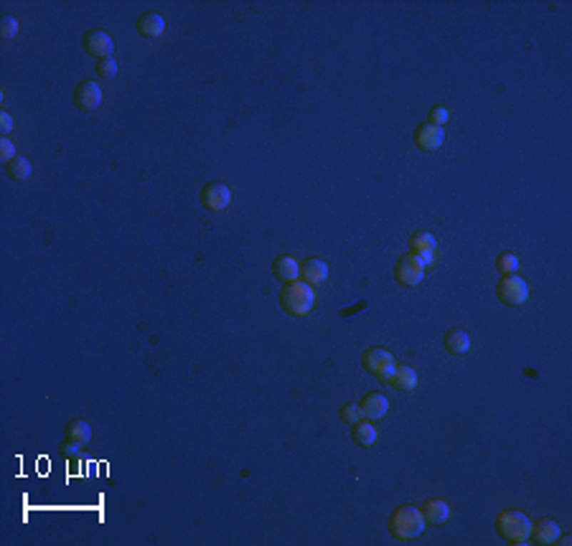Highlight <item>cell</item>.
Masks as SVG:
<instances>
[{
	"mask_svg": "<svg viewBox=\"0 0 572 546\" xmlns=\"http://www.w3.org/2000/svg\"><path fill=\"white\" fill-rule=\"evenodd\" d=\"M280 305L287 315L292 318H305L315 308V287L303 282V279H292L285 282L280 290Z\"/></svg>",
	"mask_w": 572,
	"mask_h": 546,
	"instance_id": "6da1fadb",
	"label": "cell"
},
{
	"mask_svg": "<svg viewBox=\"0 0 572 546\" xmlns=\"http://www.w3.org/2000/svg\"><path fill=\"white\" fill-rule=\"evenodd\" d=\"M427 521L415 505H399L389 516V534L397 541H412L425 531Z\"/></svg>",
	"mask_w": 572,
	"mask_h": 546,
	"instance_id": "7a4b0ae2",
	"label": "cell"
},
{
	"mask_svg": "<svg viewBox=\"0 0 572 546\" xmlns=\"http://www.w3.org/2000/svg\"><path fill=\"white\" fill-rule=\"evenodd\" d=\"M496 531L506 544H529L531 536V518L519 508H506L496 516Z\"/></svg>",
	"mask_w": 572,
	"mask_h": 546,
	"instance_id": "3957f363",
	"label": "cell"
},
{
	"mask_svg": "<svg viewBox=\"0 0 572 546\" xmlns=\"http://www.w3.org/2000/svg\"><path fill=\"white\" fill-rule=\"evenodd\" d=\"M362 366L382 383H389V378L397 371V361L387 349H367L362 354Z\"/></svg>",
	"mask_w": 572,
	"mask_h": 546,
	"instance_id": "277c9868",
	"label": "cell"
},
{
	"mask_svg": "<svg viewBox=\"0 0 572 546\" xmlns=\"http://www.w3.org/2000/svg\"><path fill=\"white\" fill-rule=\"evenodd\" d=\"M496 295L509 308H519V305H524L529 300V285L519 274H504L496 285Z\"/></svg>",
	"mask_w": 572,
	"mask_h": 546,
	"instance_id": "5b68a950",
	"label": "cell"
},
{
	"mask_svg": "<svg viewBox=\"0 0 572 546\" xmlns=\"http://www.w3.org/2000/svg\"><path fill=\"white\" fill-rule=\"evenodd\" d=\"M425 262L420 259L417 254H404L402 259L397 262V267H394V277H397L399 285L404 287H417L425 279Z\"/></svg>",
	"mask_w": 572,
	"mask_h": 546,
	"instance_id": "8992f818",
	"label": "cell"
},
{
	"mask_svg": "<svg viewBox=\"0 0 572 546\" xmlns=\"http://www.w3.org/2000/svg\"><path fill=\"white\" fill-rule=\"evenodd\" d=\"M229 204H232V188L227 183H209V186H204V191H201V206L204 209L219 214V211H227Z\"/></svg>",
	"mask_w": 572,
	"mask_h": 546,
	"instance_id": "52a82bcc",
	"label": "cell"
},
{
	"mask_svg": "<svg viewBox=\"0 0 572 546\" xmlns=\"http://www.w3.org/2000/svg\"><path fill=\"white\" fill-rule=\"evenodd\" d=\"M82 46H84V51H87L89 56H97L100 61H102V58H110L112 51H115V41H112V36L107 34V31H102V29L89 31V34L84 36Z\"/></svg>",
	"mask_w": 572,
	"mask_h": 546,
	"instance_id": "ba28073f",
	"label": "cell"
},
{
	"mask_svg": "<svg viewBox=\"0 0 572 546\" xmlns=\"http://www.w3.org/2000/svg\"><path fill=\"white\" fill-rule=\"evenodd\" d=\"M443 143H445V130L438 128V125L425 123V125H420V128L415 130V145L420 148V150L435 153V150H440V148H443Z\"/></svg>",
	"mask_w": 572,
	"mask_h": 546,
	"instance_id": "9c48e42d",
	"label": "cell"
},
{
	"mask_svg": "<svg viewBox=\"0 0 572 546\" xmlns=\"http://www.w3.org/2000/svg\"><path fill=\"white\" fill-rule=\"evenodd\" d=\"M409 252L420 257L425 264L435 262V252H438V239L432 232H415L409 239Z\"/></svg>",
	"mask_w": 572,
	"mask_h": 546,
	"instance_id": "30bf717a",
	"label": "cell"
},
{
	"mask_svg": "<svg viewBox=\"0 0 572 546\" xmlns=\"http://www.w3.org/2000/svg\"><path fill=\"white\" fill-rule=\"evenodd\" d=\"M359 409H362V417L364 419H384L387 412H389V399L379 391H372V394H364L362 401H359Z\"/></svg>",
	"mask_w": 572,
	"mask_h": 546,
	"instance_id": "8fae6325",
	"label": "cell"
},
{
	"mask_svg": "<svg viewBox=\"0 0 572 546\" xmlns=\"http://www.w3.org/2000/svg\"><path fill=\"white\" fill-rule=\"evenodd\" d=\"M74 102L79 110L94 112L102 105V87L97 82H82L74 89Z\"/></svg>",
	"mask_w": 572,
	"mask_h": 546,
	"instance_id": "7c38bea8",
	"label": "cell"
},
{
	"mask_svg": "<svg viewBox=\"0 0 572 546\" xmlns=\"http://www.w3.org/2000/svg\"><path fill=\"white\" fill-rule=\"evenodd\" d=\"M300 279L308 282V285L318 287L321 282L328 279V264L323 259H318V257H310V259H305L303 264H300Z\"/></svg>",
	"mask_w": 572,
	"mask_h": 546,
	"instance_id": "4fadbf2b",
	"label": "cell"
},
{
	"mask_svg": "<svg viewBox=\"0 0 572 546\" xmlns=\"http://www.w3.org/2000/svg\"><path fill=\"white\" fill-rule=\"evenodd\" d=\"M557 536H560V526H557V521H552V518H539L537 523H531V536L529 541H534V544H555Z\"/></svg>",
	"mask_w": 572,
	"mask_h": 546,
	"instance_id": "5bb4252c",
	"label": "cell"
},
{
	"mask_svg": "<svg viewBox=\"0 0 572 546\" xmlns=\"http://www.w3.org/2000/svg\"><path fill=\"white\" fill-rule=\"evenodd\" d=\"M272 274L280 279L282 285L292 282V279H300V262L290 254H280L272 262Z\"/></svg>",
	"mask_w": 572,
	"mask_h": 546,
	"instance_id": "9a60e30c",
	"label": "cell"
},
{
	"mask_svg": "<svg viewBox=\"0 0 572 546\" xmlns=\"http://www.w3.org/2000/svg\"><path fill=\"white\" fill-rule=\"evenodd\" d=\"M420 511L425 516V521L432 523V526H440V523H445L450 518V505L443 498H427Z\"/></svg>",
	"mask_w": 572,
	"mask_h": 546,
	"instance_id": "2e32d148",
	"label": "cell"
},
{
	"mask_svg": "<svg viewBox=\"0 0 572 546\" xmlns=\"http://www.w3.org/2000/svg\"><path fill=\"white\" fill-rule=\"evenodd\" d=\"M351 437H354L359 448H372L379 440V432L372 424V419H359L357 424H351Z\"/></svg>",
	"mask_w": 572,
	"mask_h": 546,
	"instance_id": "e0dca14e",
	"label": "cell"
},
{
	"mask_svg": "<svg viewBox=\"0 0 572 546\" xmlns=\"http://www.w3.org/2000/svg\"><path fill=\"white\" fill-rule=\"evenodd\" d=\"M165 31V21L160 13H143L138 18V34L143 38H158V36H163Z\"/></svg>",
	"mask_w": 572,
	"mask_h": 546,
	"instance_id": "ac0fdd59",
	"label": "cell"
},
{
	"mask_svg": "<svg viewBox=\"0 0 572 546\" xmlns=\"http://www.w3.org/2000/svg\"><path fill=\"white\" fill-rule=\"evenodd\" d=\"M445 349L453 356L468 354V351H471V336H468L463 328H450V331L445 333Z\"/></svg>",
	"mask_w": 572,
	"mask_h": 546,
	"instance_id": "d6986e66",
	"label": "cell"
},
{
	"mask_svg": "<svg viewBox=\"0 0 572 546\" xmlns=\"http://www.w3.org/2000/svg\"><path fill=\"white\" fill-rule=\"evenodd\" d=\"M417 371L412 366H399L397 364V371H394V376L389 378V383L394 386V389L399 391H415L417 389Z\"/></svg>",
	"mask_w": 572,
	"mask_h": 546,
	"instance_id": "ffe728a7",
	"label": "cell"
},
{
	"mask_svg": "<svg viewBox=\"0 0 572 546\" xmlns=\"http://www.w3.org/2000/svg\"><path fill=\"white\" fill-rule=\"evenodd\" d=\"M66 440L79 442V445L92 440V427H89V422H84V419H71V422L66 424Z\"/></svg>",
	"mask_w": 572,
	"mask_h": 546,
	"instance_id": "44dd1931",
	"label": "cell"
},
{
	"mask_svg": "<svg viewBox=\"0 0 572 546\" xmlns=\"http://www.w3.org/2000/svg\"><path fill=\"white\" fill-rule=\"evenodd\" d=\"M8 175L13 180H29L31 178V160L24 155L13 158L11 163H8Z\"/></svg>",
	"mask_w": 572,
	"mask_h": 546,
	"instance_id": "7402d4cb",
	"label": "cell"
},
{
	"mask_svg": "<svg viewBox=\"0 0 572 546\" xmlns=\"http://www.w3.org/2000/svg\"><path fill=\"white\" fill-rule=\"evenodd\" d=\"M496 269L501 274H516L519 272V257L514 252H501L496 257Z\"/></svg>",
	"mask_w": 572,
	"mask_h": 546,
	"instance_id": "603a6c76",
	"label": "cell"
},
{
	"mask_svg": "<svg viewBox=\"0 0 572 546\" xmlns=\"http://www.w3.org/2000/svg\"><path fill=\"white\" fill-rule=\"evenodd\" d=\"M0 36L6 38V41H11V38H16L18 36V21L13 16H3V21H0Z\"/></svg>",
	"mask_w": 572,
	"mask_h": 546,
	"instance_id": "cb8c5ba5",
	"label": "cell"
},
{
	"mask_svg": "<svg viewBox=\"0 0 572 546\" xmlns=\"http://www.w3.org/2000/svg\"><path fill=\"white\" fill-rule=\"evenodd\" d=\"M13 158H18L16 155V143H13L8 135H3V138H0V160H3V163H11Z\"/></svg>",
	"mask_w": 572,
	"mask_h": 546,
	"instance_id": "d4e9b609",
	"label": "cell"
},
{
	"mask_svg": "<svg viewBox=\"0 0 572 546\" xmlns=\"http://www.w3.org/2000/svg\"><path fill=\"white\" fill-rule=\"evenodd\" d=\"M359 419H364L362 417V409H359V404H344V407H341V422L357 424Z\"/></svg>",
	"mask_w": 572,
	"mask_h": 546,
	"instance_id": "484cf974",
	"label": "cell"
},
{
	"mask_svg": "<svg viewBox=\"0 0 572 546\" xmlns=\"http://www.w3.org/2000/svg\"><path fill=\"white\" fill-rule=\"evenodd\" d=\"M448 120H450V110H448V107H443V105H438V107H432V110H430V120H427V123L443 128Z\"/></svg>",
	"mask_w": 572,
	"mask_h": 546,
	"instance_id": "4316f807",
	"label": "cell"
},
{
	"mask_svg": "<svg viewBox=\"0 0 572 546\" xmlns=\"http://www.w3.org/2000/svg\"><path fill=\"white\" fill-rule=\"evenodd\" d=\"M97 74L100 76H105V79H112V76L117 74V61L115 58H102L100 64H97Z\"/></svg>",
	"mask_w": 572,
	"mask_h": 546,
	"instance_id": "83f0119b",
	"label": "cell"
},
{
	"mask_svg": "<svg viewBox=\"0 0 572 546\" xmlns=\"http://www.w3.org/2000/svg\"><path fill=\"white\" fill-rule=\"evenodd\" d=\"M0 130H3V133H11L13 130V117L8 115V112H0Z\"/></svg>",
	"mask_w": 572,
	"mask_h": 546,
	"instance_id": "f1b7e54d",
	"label": "cell"
}]
</instances>
